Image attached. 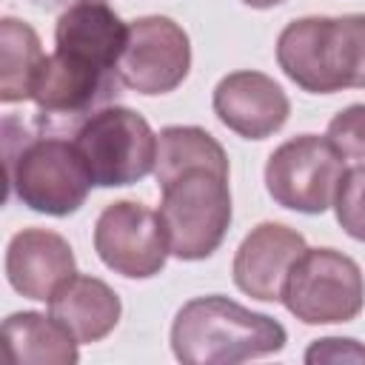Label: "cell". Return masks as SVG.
<instances>
[{
  "label": "cell",
  "instance_id": "cell-18",
  "mask_svg": "<svg viewBox=\"0 0 365 365\" xmlns=\"http://www.w3.org/2000/svg\"><path fill=\"white\" fill-rule=\"evenodd\" d=\"M194 165H214V168H228V154L220 145L214 134H208L200 125H168L157 134V163H154V177L157 185L174 177L182 168Z\"/></svg>",
  "mask_w": 365,
  "mask_h": 365
},
{
  "label": "cell",
  "instance_id": "cell-21",
  "mask_svg": "<svg viewBox=\"0 0 365 365\" xmlns=\"http://www.w3.org/2000/svg\"><path fill=\"white\" fill-rule=\"evenodd\" d=\"M365 362V348L356 339L342 336H325L314 339V345L305 351V362Z\"/></svg>",
  "mask_w": 365,
  "mask_h": 365
},
{
  "label": "cell",
  "instance_id": "cell-14",
  "mask_svg": "<svg viewBox=\"0 0 365 365\" xmlns=\"http://www.w3.org/2000/svg\"><path fill=\"white\" fill-rule=\"evenodd\" d=\"M128 40V23L120 14L97 0H80L68 6L54 23V48L71 57H80L97 68L117 71Z\"/></svg>",
  "mask_w": 365,
  "mask_h": 365
},
{
  "label": "cell",
  "instance_id": "cell-23",
  "mask_svg": "<svg viewBox=\"0 0 365 365\" xmlns=\"http://www.w3.org/2000/svg\"><path fill=\"white\" fill-rule=\"evenodd\" d=\"M97 3H106V0H97Z\"/></svg>",
  "mask_w": 365,
  "mask_h": 365
},
{
  "label": "cell",
  "instance_id": "cell-20",
  "mask_svg": "<svg viewBox=\"0 0 365 365\" xmlns=\"http://www.w3.org/2000/svg\"><path fill=\"white\" fill-rule=\"evenodd\" d=\"M325 137L345 160H365V103H354L336 111Z\"/></svg>",
  "mask_w": 365,
  "mask_h": 365
},
{
  "label": "cell",
  "instance_id": "cell-7",
  "mask_svg": "<svg viewBox=\"0 0 365 365\" xmlns=\"http://www.w3.org/2000/svg\"><path fill=\"white\" fill-rule=\"evenodd\" d=\"M120 88L123 83L117 71L97 68L54 48V54H46L31 88V100L37 108L34 125L40 128V134H74L94 111L111 106Z\"/></svg>",
  "mask_w": 365,
  "mask_h": 365
},
{
  "label": "cell",
  "instance_id": "cell-6",
  "mask_svg": "<svg viewBox=\"0 0 365 365\" xmlns=\"http://www.w3.org/2000/svg\"><path fill=\"white\" fill-rule=\"evenodd\" d=\"M279 302L305 325L351 322L365 308V279L348 254L305 248L285 279Z\"/></svg>",
  "mask_w": 365,
  "mask_h": 365
},
{
  "label": "cell",
  "instance_id": "cell-1",
  "mask_svg": "<svg viewBox=\"0 0 365 365\" xmlns=\"http://www.w3.org/2000/svg\"><path fill=\"white\" fill-rule=\"evenodd\" d=\"M285 342L282 322L222 294L188 299L171 322V351L185 365H237L279 354Z\"/></svg>",
  "mask_w": 365,
  "mask_h": 365
},
{
  "label": "cell",
  "instance_id": "cell-2",
  "mask_svg": "<svg viewBox=\"0 0 365 365\" xmlns=\"http://www.w3.org/2000/svg\"><path fill=\"white\" fill-rule=\"evenodd\" d=\"M277 63L308 94L365 88V14L291 20L277 37Z\"/></svg>",
  "mask_w": 365,
  "mask_h": 365
},
{
  "label": "cell",
  "instance_id": "cell-22",
  "mask_svg": "<svg viewBox=\"0 0 365 365\" xmlns=\"http://www.w3.org/2000/svg\"><path fill=\"white\" fill-rule=\"evenodd\" d=\"M240 3H245V6H251V9H274V6H279V3H285V0H240Z\"/></svg>",
  "mask_w": 365,
  "mask_h": 365
},
{
  "label": "cell",
  "instance_id": "cell-17",
  "mask_svg": "<svg viewBox=\"0 0 365 365\" xmlns=\"http://www.w3.org/2000/svg\"><path fill=\"white\" fill-rule=\"evenodd\" d=\"M46 54L37 31L17 17L0 20V103L31 100L34 80L40 74Z\"/></svg>",
  "mask_w": 365,
  "mask_h": 365
},
{
  "label": "cell",
  "instance_id": "cell-9",
  "mask_svg": "<svg viewBox=\"0 0 365 365\" xmlns=\"http://www.w3.org/2000/svg\"><path fill=\"white\" fill-rule=\"evenodd\" d=\"M191 71L188 31L165 14H145L128 23V40L117 63L123 88L145 97L168 94Z\"/></svg>",
  "mask_w": 365,
  "mask_h": 365
},
{
  "label": "cell",
  "instance_id": "cell-15",
  "mask_svg": "<svg viewBox=\"0 0 365 365\" xmlns=\"http://www.w3.org/2000/svg\"><path fill=\"white\" fill-rule=\"evenodd\" d=\"M48 314L80 345H91L117 328L123 302L108 282L88 274H74L48 299Z\"/></svg>",
  "mask_w": 365,
  "mask_h": 365
},
{
  "label": "cell",
  "instance_id": "cell-16",
  "mask_svg": "<svg viewBox=\"0 0 365 365\" xmlns=\"http://www.w3.org/2000/svg\"><path fill=\"white\" fill-rule=\"evenodd\" d=\"M77 339L48 314L17 311L3 319V348L14 365H74Z\"/></svg>",
  "mask_w": 365,
  "mask_h": 365
},
{
  "label": "cell",
  "instance_id": "cell-10",
  "mask_svg": "<svg viewBox=\"0 0 365 365\" xmlns=\"http://www.w3.org/2000/svg\"><path fill=\"white\" fill-rule=\"evenodd\" d=\"M94 251L106 268L128 279L157 277L171 254L160 214L137 200H117L100 211Z\"/></svg>",
  "mask_w": 365,
  "mask_h": 365
},
{
  "label": "cell",
  "instance_id": "cell-5",
  "mask_svg": "<svg viewBox=\"0 0 365 365\" xmlns=\"http://www.w3.org/2000/svg\"><path fill=\"white\" fill-rule=\"evenodd\" d=\"M71 140L97 188L140 182L157 163V134L148 120L128 106H106L94 111Z\"/></svg>",
  "mask_w": 365,
  "mask_h": 365
},
{
  "label": "cell",
  "instance_id": "cell-8",
  "mask_svg": "<svg viewBox=\"0 0 365 365\" xmlns=\"http://www.w3.org/2000/svg\"><path fill=\"white\" fill-rule=\"evenodd\" d=\"M345 174V157L328 137L299 134L277 145L265 163L268 197L299 214H325L334 208Z\"/></svg>",
  "mask_w": 365,
  "mask_h": 365
},
{
  "label": "cell",
  "instance_id": "cell-13",
  "mask_svg": "<svg viewBox=\"0 0 365 365\" xmlns=\"http://www.w3.org/2000/svg\"><path fill=\"white\" fill-rule=\"evenodd\" d=\"M77 274V259L68 240L48 228H23L6 248L9 285L34 302H48L54 291Z\"/></svg>",
  "mask_w": 365,
  "mask_h": 365
},
{
  "label": "cell",
  "instance_id": "cell-11",
  "mask_svg": "<svg viewBox=\"0 0 365 365\" xmlns=\"http://www.w3.org/2000/svg\"><path fill=\"white\" fill-rule=\"evenodd\" d=\"M211 106L217 120L242 140H265L277 134L291 114V100L282 86L251 68L225 74L214 86Z\"/></svg>",
  "mask_w": 365,
  "mask_h": 365
},
{
  "label": "cell",
  "instance_id": "cell-3",
  "mask_svg": "<svg viewBox=\"0 0 365 365\" xmlns=\"http://www.w3.org/2000/svg\"><path fill=\"white\" fill-rule=\"evenodd\" d=\"M231 168L194 165L160 182V222L177 259H208L231 228Z\"/></svg>",
  "mask_w": 365,
  "mask_h": 365
},
{
  "label": "cell",
  "instance_id": "cell-19",
  "mask_svg": "<svg viewBox=\"0 0 365 365\" xmlns=\"http://www.w3.org/2000/svg\"><path fill=\"white\" fill-rule=\"evenodd\" d=\"M334 211H336V222L342 225V231L351 240L365 242V163L345 168L342 182L336 188Z\"/></svg>",
  "mask_w": 365,
  "mask_h": 365
},
{
  "label": "cell",
  "instance_id": "cell-12",
  "mask_svg": "<svg viewBox=\"0 0 365 365\" xmlns=\"http://www.w3.org/2000/svg\"><path fill=\"white\" fill-rule=\"evenodd\" d=\"M305 237L282 222H259L254 225L231 262L234 285L259 302H279L285 279L305 251Z\"/></svg>",
  "mask_w": 365,
  "mask_h": 365
},
{
  "label": "cell",
  "instance_id": "cell-4",
  "mask_svg": "<svg viewBox=\"0 0 365 365\" xmlns=\"http://www.w3.org/2000/svg\"><path fill=\"white\" fill-rule=\"evenodd\" d=\"M6 180L26 208L46 217L77 214L94 185L74 140L26 131L17 143L6 131Z\"/></svg>",
  "mask_w": 365,
  "mask_h": 365
}]
</instances>
